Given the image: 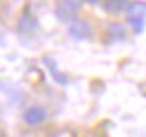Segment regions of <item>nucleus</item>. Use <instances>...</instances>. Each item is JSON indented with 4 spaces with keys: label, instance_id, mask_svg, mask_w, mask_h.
Here are the masks:
<instances>
[{
    "label": "nucleus",
    "instance_id": "obj_1",
    "mask_svg": "<svg viewBox=\"0 0 146 137\" xmlns=\"http://www.w3.org/2000/svg\"><path fill=\"white\" fill-rule=\"evenodd\" d=\"M83 7V2H76V0H65V2H58L54 5V16L61 24L70 25L76 18H80V11Z\"/></svg>",
    "mask_w": 146,
    "mask_h": 137
},
{
    "label": "nucleus",
    "instance_id": "obj_2",
    "mask_svg": "<svg viewBox=\"0 0 146 137\" xmlns=\"http://www.w3.org/2000/svg\"><path fill=\"white\" fill-rule=\"evenodd\" d=\"M49 117V110L45 105H29L24 108V112H22V121H24L29 128H36V126H42L43 123L47 121Z\"/></svg>",
    "mask_w": 146,
    "mask_h": 137
},
{
    "label": "nucleus",
    "instance_id": "obj_3",
    "mask_svg": "<svg viewBox=\"0 0 146 137\" xmlns=\"http://www.w3.org/2000/svg\"><path fill=\"white\" fill-rule=\"evenodd\" d=\"M67 31H69V36L72 40H78V42L94 38V25L87 18H81V16L72 22V24L67 27Z\"/></svg>",
    "mask_w": 146,
    "mask_h": 137
},
{
    "label": "nucleus",
    "instance_id": "obj_4",
    "mask_svg": "<svg viewBox=\"0 0 146 137\" xmlns=\"http://www.w3.org/2000/svg\"><path fill=\"white\" fill-rule=\"evenodd\" d=\"M105 36L108 38L110 43L114 42H125L128 38V31H126V24L123 22H117V20H110L108 24L105 25Z\"/></svg>",
    "mask_w": 146,
    "mask_h": 137
},
{
    "label": "nucleus",
    "instance_id": "obj_5",
    "mask_svg": "<svg viewBox=\"0 0 146 137\" xmlns=\"http://www.w3.org/2000/svg\"><path fill=\"white\" fill-rule=\"evenodd\" d=\"M16 27H18V31L24 33V34H33V33L38 31L40 24H38L36 16L33 15V11L29 7H25L24 11H22V15L18 18V25H16Z\"/></svg>",
    "mask_w": 146,
    "mask_h": 137
},
{
    "label": "nucleus",
    "instance_id": "obj_6",
    "mask_svg": "<svg viewBox=\"0 0 146 137\" xmlns=\"http://www.w3.org/2000/svg\"><path fill=\"white\" fill-rule=\"evenodd\" d=\"M126 16H146V2H126Z\"/></svg>",
    "mask_w": 146,
    "mask_h": 137
},
{
    "label": "nucleus",
    "instance_id": "obj_7",
    "mask_svg": "<svg viewBox=\"0 0 146 137\" xmlns=\"http://www.w3.org/2000/svg\"><path fill=\"white\" fill-rule=\"evenodd\" d=\"M125 24L132 29L133 34H141L144 31V25H146V16H126Z\"/></svg>",
    "mask_w": 146,
    "mask_h": 137
},
{
    "label": "nucleus",
    "instance_id": "obj_8",
    "mask_svg": "<svg viewBox=\"0 0 146 137\" xmlns=\"http://www.w3.org/2000/svg\"><path fill=\"white\" fill-rule=\"evenodd\" d=\"M43 61H45V65L49 67L50 74H52V78H54L60 85H67V83H69V78H67L63 72H60V70H58V67H56V61H52L50 58H43Z\"/></svg>",
    "mask_w": 146,
    "mask_h": 137
},
{
    "label": "nucleus",
    "instance_id": "obj_9",
    "mask_svg": "<svg viewBox=\"0 0 146 137\" xmlns=\"http://www.w3.org/2000/svg\"><path fill=\"white\" fill-rule=\"evenodd\" d=\"M125 7H126V2H119V0H114V2H105L103 4V9L106 11V13H112V15L125 13Z\"/></svg>",
    "mask_w": 146,
    "mask_h": 137
}]
</instances>
